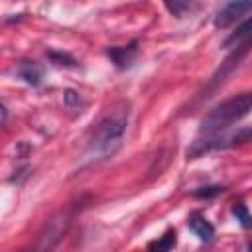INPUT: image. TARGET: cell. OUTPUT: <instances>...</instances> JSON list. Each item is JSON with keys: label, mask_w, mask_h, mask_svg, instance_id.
I'll use <instances>...</instances> for the list:
<instances>
[{"label": "cell", "mask_w": 252, "mask_h": 252, "mask_svg": "<svg viewBox=\"0 0 252 252\" xmlns=\"http://www.w3.org/2000/svg\"><path fill=\"white\" fill-rule=\"evenodd\" d=\"M222 191H224L222 185H207V187H199L197 191H193V195L199 197V199H211V197H217Z\"/></svg>", "instance_id": "obj_14"}, {"label": "cell", "mask_w": 252, "mask_h": 252, "mask_svg": "<svg viewBox=\"0 0 252 252\" xmlns=\"http://www.w3.org/2000/svg\"><path fill=\"white\" fill-rule=\"evenodd\" d=\"M18 75L20 79H24L28 85L32 87H37L43 79V69L35 63V61H22L20 67H18Z\"/></svg>", "instance_id": "obj_9"}, {"label": "cell", "mask_w": 252, "mask_h": 252, "mask_svg": "<svg viewBox=\"0 0 252 252\" xmlns=\"http://www.w3.org/2000/svg\"><path fill=\"white\" fill-rule=\"evenodd\" d=\"M252 140V126H244L238 128L236 132L230 134H215V136H205L195 140L189 148H187V158H199L211 150H226V148H234V146H242L246 142Z\"/></svg>", "instance_id": "obj_4"}, {"label": "cell", "mask_w": 252, "mask_h": 252, "mask_svg": "<svg viewBox=\"0 0 252 252\" xmlns=\"http://www.w3.org/2000/svg\"><path fill=\"white\" fill-rule=\"evenodd\" d=\"M175 242H177L175 230H167L163 236H159L158 240H154V242L148 244V252H171V248L175 246Z\"/></svg>", "instance_id": "obj_10"}, {"label": "cell", "mask_w": 252, "mask_h": 252, "mask_svg": "<svg viewBox=\"0 0 252 252\" xmlns=\"http://www.w3.org/2000/svg\"><path fill=\"white\" fill-rule=\"evenodd\" d=\"M248 12H252V2H242V0L228 2L226 6H222V8L217 12L213 24H215L217 28H228V26H232L234 22H238L242 16H246Z\"/></svg>", "instance_id": "obj_5"}, {"label": "cell", "mask_w": 252, "mask_h": 252, "mask_svg": "<svg viewBox=\"0 0 252 252\" xmlns=\"http://www.w3.org/2000/svg\"><path fill=\"white\" fill-rule=\"evenodd\" d=\"M189 228L199 236V240L209 242L215 236V226L201 215V213H191L189 217Z\"/></svg>", "instance_id": "obj_8"}, {"label": "cell", "mask_w": 252, "mask_h": 252, "mask_svg": "<svg viewBox=\"0 0 252 252\" xmlns=\"http://www.w3.org/2000/svg\"><path fill=\"white\" fill-rule=\"evenodd\" d=\"M49 59L55 63V65H63V67H75L77 61L69 55V53H57V51H51L49 53Z\"/></svg>", "instance_id": "obj_15"}, {"label": "cell", "mask_w": 252, "mask_h": 252, "mask_svg": "<svg viewBox=\"0 0 252 252\" xmlns=\"http://www.w3.org/2000/svg\"><path fill=\"white\" fill-rule=\"evenodd\" d=\"M106 55L110 57V61L118 67V69H128L136 55H138V41H132L128 45H120V47H110L106 51Z\"/></svg>", "instance_id": "obj_6"}, {"label": "cell", "mask_w": 252, "mask_h": 252, "mask_svg": "<svg viewBox=\"0 0 252 252\" xmlns=\"http://www.w3.org/2000/svg\"><path fill=\"white\" fill-rule=\"evenodd\" d=\"M65 106H67V110H73V112H81L83 110V106H85V102H83V98H81V94L77 93V91H65Z\"/></svg>", "instance_id": "obj_13"}, {"label": "cell", "mask_w": 252, "mask_h": 252, "mask_svg": "<svg viewBox=\"0 0 252 252\" xmlns=\"http://www.w3.org/2000/svg\"><path fill=\"white\" fill-rule=\"evenodd\" d=\"M248 252H252V242H250V244H248Z\"/></svg>", "instance_id": "obj_17"}, {"label": "cell", "mask_w": 252, "mask_h": 252, "mask_svg": "<svg viewBox=\"0 0 252 252\" xmlns=\"http://www.w3.org/2000/svg\"><path fill=\"white\" fill-rule=\"evenodd\" d=\"M232 213H234V217H236V220L240 222L242 228H252V215L248 213L244 203H234L232 205Z\"/></svg>", "instance_id": "obj_12"}, {"label": "cell", "mask_w": 252, "mask_h": 252, "mask_svg": "<svg viewBox=\"0 0 252 252\" xmlns=\"http://www.w3.org/2000/svg\"><path fill=\"white\" fill-rule=\"evenodd\" d=\"M246 41H252V16L248 20H244L224 41H222V47H240L242 43Z\"/></svg>", "instance_id": "obj_7"}, {"label": "cell", "mask_w": 252, "mask_h": 252, "mask_svg": "<svg viewBox=\"0 0 252 252\" xmlns=\"http://www.w3.org/2000/svg\"><path fill=\"white\" fill-rule=\"evenodd\" d=\"M75 213H77V207H75V205H69V207L57 211V213L45 222V226L41 228V232L37 234L35 244H33L30 250H24V252H51V250L61 242L63 234L69 230Z\"/></svg>", "instance_id": "obj_3"}, {"label": "cell", "mask_w": 252, "mask_h": 252, "mask_svg": "<svg viewBox=\"0 0 252 252\" xmlns=\"http://www.w3.org/2000/svg\"><path fill=\"white\" fill-rule=\"evenodd\" d=\"M2 124H6V106H2Z\"/></svg>", "instance_id": "obj_16"}, {"label": "cell", "mask_w": 252, "mask_h": 252, "mask_svg": "<svg viewBox=\"0 0 252 252\" xmlns=\"http://www.w3.org/2000/svg\"><path fill=\"white\" fill-rule=\"evenodd\" d=\"M252 110V93H240L232 98H226L211 108V112L201 120L199 132L205 136H215L228 130L234 122L242 120Z\"/></svg>", "instance_id": "obj_2"}, {"label": "cell", "mask_w": 252, "mask_h": 252, "mask_svg": "<svg viewBox=\"0 0 252 252\" xmlns=\"http://www.w3.org/2000/svg\"><path fill=\"white\" fill-rule=\"evenodd\" d=\"M165 8H167L173 16L183 18L187 12L195 10V8H197V4H195V2H179V0H173V2H165Z\"/></svg>", "instance_id": "obj_11"}, {"label": "cell", "mask_w": 252, "mask_h": 252, "mask_svg": "<svg viewBox=\"0 0 252 252\" xmlns=\"http://www.w3.org/2000/svg\"><path fill=\"white\" fill-rule=\"evenodd\" d=\"M126 126H128V110L126 108L110 110L94 126L89 138V144H87L85 158H89L91 161H98V159H106L108 156H112L124 138Z\"/></svg>", "instance_id": "obj_1"}]
</instances>
